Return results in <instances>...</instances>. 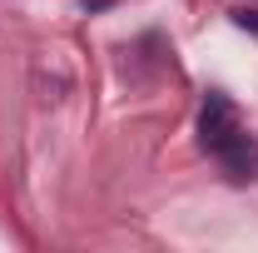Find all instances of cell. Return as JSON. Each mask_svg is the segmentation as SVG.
<instances>
[{"instance_id": "obj_1", "label": "cell", "mask_w": 258, "mask_h": 253, "mask_svg": "<svg viewBox=\"0 0 258 253\" xmlns=\"http://www.w3.org/2000/svg\"><path fill=\"white\" fill-rule=\"evenodd\" d=\"M199 129H204V149L219 154L228 139L238 134V124H233V104H228L224 95H209V104H204V124H199Z\"/></svg>"}, {"instance_id": "obj_2", "label": "cell", "mask_w": 258, "mask_h": 253, "mask_svg": "<svg viewBox=\"0 0 258 253\" xmlns=\"http://www.w3.org/2000/svg\"><path fill=\"white\" fill-rule=\"evenodd\" d=\"M238 25L243 30H258V10H238Z\"/></svg>"}]
</instances>
